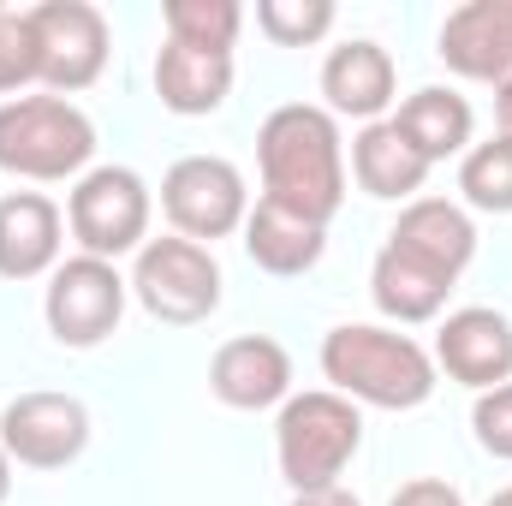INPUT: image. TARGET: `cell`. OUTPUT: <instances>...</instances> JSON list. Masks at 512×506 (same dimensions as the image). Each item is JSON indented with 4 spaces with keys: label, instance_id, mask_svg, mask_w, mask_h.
Returning a JSON list of instances; mask_svg holds the SVG:
<instances>
[{
    "label": "cell",
    "instance_id": "f1b7e54d",
    "mask_svg": "<svg viewBox=\"0 0 512 506\" xmlns=\"http://www.w3.org/2000/svg\"><path fill=\"white\" fill-rule=\"evenodd\" d=\"M495 120H501V137H512V84L495 90Z\"/></svg>",
    "mask_w": 512,
    "mask_h": 506
},
{
    "label": "cell",
    "instance_id": "7c38bea8",
    "mask_svg": "<svg viewBox=\"0 0 512 506\" xmlns=\"http://www.w3.org/2000/svg\"><path fill=\"white\" fill-rule=\"evenodd\" d=\"M441 60L459 78L512 84V0H465L441 24Z\"/></svg>",
    "mask_w": 512,
    "mask_h": 506
},
{
    "label": "cell",
    "instance_id": "ac0fdd59",
    "mask_svg": "<svg viewBox=\"0 0 512 506\" xmlns=\"http://www.w3.org/2000/svg\"><path fill=\"white\" fill-rule=\"evenodd\" d=\"M245 251L268 274H304L328 251V227H316V221H304V215H292V209H280V203L262 197L245 215Z\"/></svg>",
    "mask_w": 512,
    "mask_h": 506
},
{
    "label": "cell",
    "instance_id": "d6986e66",
    "mask_svg": "<svg viewBox=\"0 0 512 506\" xmlns=\"http://www.w3.org/2000/svg\"><path fill=\"white\" fill-rule=\"evenodd\" d=\"M393 131L435 167V161H447V155H459V149L471 143V102H465L459 90L429 84V90H417V96L399 102Z\"/></svg>",
    "mask_w": 512,
    "mask_h": 506
},
{
    "label": "cell",
    "instance_id": "8992f818",
    "mask_svg": "<svg viewBox=\"0 0 512 506\" xmlns=\"http://www.w3.org/2000/svg\"><path fill=\"white\" fill-rule=\"evenodd\" d=\"M161 209L179 227V239L203 245V239H227V233L245 227L251 191H245V173L233 161H221V155H185L161 179Z\"/></svg>",
    "mask_w": 512,
    "mask_h": 506
},
{
    "label": "cell",
    "instance_id": "5b68a950",
    "mask_svg": "<svg viewBox=\"0 0 512 506\" xmlns=\"http://www.w3.org/2000/svg\"><path fill=\"white\" fill-rule=\"evenodd\" d=\"M131 292L137 304L155 316V322H173V328H191V322H209L221 310V268L209 245H191V239H149L137 251V274H131Z\"/></svg>",
    "mask_w": 512,
    "mask_h": 506
},
{
    "label": "cell",
    "instance_id": "44dd1931",
    "mask_svg": "<svg viewBox=\"0 0 512 506\" xmlns=\"http://www.w3.org/2000/svg\"><path fill=\"white\" fill-rule=\"evenodd\" d=\"M352 173H358V185H364L370 197L399 203V197H417V191H423L429 161L393 131V120H376V126L358 131V143H352Z\"/></svg>",
    "mask_w": 512,
    "mask_h": 506
},
{
    "label": "cell",
    "instance_id": "30bf717a",
    "mask_svg": "<svg viewBox=\"0 0 512 506\" xmlns=\"http://www.w3.org/2000/svg\"><path fill=\"white\" fill-rule=\"evenodd\" d=\"M0 447L30 471H66L90 447V411L72 393H18L0 411Z\"/></svg>",
    "mask_w": 512,
    "mask_h": 506
},
{
    "label": "cell",
    "instance_id": "83f0119b",
    "mask_svg": "<svg viewBox=\"0 0 512 506\" xmlns=\"http://www.w3.org/2000/svg\"><path fill=\"white\" fill-rule=\"evenodd\" d=\"M292 506H364V501L334 483V489H304V495H292Z\"/></svg>",
    "mask_w": 512,
    "mask_h": 506
},
{
    "label": "cell",
    "instance_id": "9c48e42d",
    "mask_svg": "<svg viewBox=\"0 0 512 506\" xmlns=\"http://www.w3.org/2000/svg\"><path fill=\"white\" fill-rule=\"evenodd\" d=\"M42 316H48V334L60 346H102L120 328V316H126V280H120V268L102 262V256L60 262L54 280H48Z\"/></svg>",
    "mask_w": 512,
    "mask_h": 506
},
{
    "label": "cell",
    "instance_id": "9a60e30c",
    "mask_svg": "<svg viewBox=\"0 0 512 506\" xmlns=\"http://www.w3.org/2000/svg\"><path fill=\"white\" fill-rule=\"evenodd\" d=\"M322 96H328L334 114H352V120L376 126L387 114V102H393V60H387V48L370 42V36L340 42L328 54V66H322Z\"/></svg>",
    "mask_w": 512,
    "mask_h": 506
},
{
    "label": "cell",
    "instance_id": "7a4b0ae2",
    "mask_svg": "<svg viewBox=\"0 0 512 506\" xmlns=\"http://www.w3.org/2000/svg\"><path fill=\"white\" fill-rule=\"evenodd\" d=\"M322 376L340 399H364L376 411H411L435 393V358L393 328L346 322L322 340Z\"/></svg>",
    "mask_w": 512,
    "mask_h": 506
},
{
    "label": "cell",
    "instance_id": "cb8c5ba5",
    "mask_svg": "<svg viewBox=\"0 0 512 506\" xmlns=\"http://www.w3.org/2000/svg\"><path fill=\"white\" fill-rule=\"evenodd\" d=\"M256 24L280 42V48H310L334 30V6L328 0H262Z\"/></svg>",
    "mask_w": 512,
    "mask_h": 506
},
{
    "label": "cell",
    "instance_id": "3957f363",
    "mask_svg": "<svg viewBox=\"0 0 512 506\" xmlns=\"http://www.w3.org/2000/svg\"><path fill=\"white\" fill-rule=\"evenodd\" d=\"M364 447V417L352 399L340 393H298L280 405L274 423V453H280V477L292 483V495L304 489H334L340 471L358 459Z\"/></svg>",
    "mask_w": 512,
    "mask_h": 506
},
{
    "label": "cell",
    "instance_id": "8fae6325",
    "mask_svg": "<svg viewBox=\"0 0 512 506\" xmlns=\"http://www.w3.org/2000/svg\"><path fill=\"white\" fill-rule=\"evenodd\" d=\"M435 364L453 381L489 393V387H507L512 381V322L501 310H453L435 334Z\"/></svg>",
    "mask_w": 512,
    "mask_h": 506
},
{
    "label": "cell",
    "instance_id": "ba28073f",
    "mask_svg": "<svg viewBox=\"0 0 512 506\" xmlns=\"http://www.w3.org/2000/svg\"><path fill=\"white\" fill-rule=\"evenodd\" d=\"M30 30H36V66L42 84L54 96L90 90L108 66V18L90 0H42L30 6Z\"/></svg>",
    "mask_w": 512,
    "mask_h": 506
},
{
    "label": "cell",
    "instance_id": "ffe728a7",
    "mask_svg": "<svg viewBox=\"0 0 512 506\" xmlns=\"http://www.w3.org/2000/svg\"><path fill=\"white\" fill-rule=\"evenodd\" d=\"M447 292H453V280H441L435 268H423V262H411L405 251H393L382 245L376 256V268H370V298H376V310L393 316V322H435L441 316V304H447Z\"/></svg>",
    "mask_w": 512,
    "mask_h": 506
},
{
    "label": "cell",
    "instance_id": "f546056e",
    "mask_svg": "<svg viewBox=\"0 0 512 506\" xmlns=\"http://www.w3.org/2000/svg\"><path fill=\"white\" fill-rule=\"evenodd\" d=\"M6 495H12V459H6V447H0V506H6Z\"/></svg>",
    "mask_w": 512,
    "mask_h": 506
},
{
    "label": "cell",
    "instance_id": "277c9868",
    "mask_svg": "<svg viewBox=\"0 0 512 506\" xmlns=\"http://www.w3.org/2000/svg\"><path fill=\"white\" fill-rule=\"evenodd\" d=\"M96 155V126L66 96H18L0 108V167L18 179H72Z\"/></svg>",
    "mask_w": 512,
    "mask_h": 506
},
{
    "label": "cell",
    "instance_id": "7402d4cb",
    "mask_svg": "<svg viewBox=\"0 0 512 506\" xmlns=\"http://www.w3.org/2000/svg\"><path fill=\"white\" fill-rule=\"evenodd\" d=\"M167 42L179 48H203V54H233V36L245 24L239 0H167Z\"/></svg>",
    "mask_w": 512,
    "mask_h": 506
},
{
    "label": "cell",
    "instance_id": "6da1fadb",
    "mask_svg": "<svg viewBox=\"0 0 512 506\" xmlns=\"http://www.w3.org/2000/svg\"><path fill=\"white\" fill-rule=\"evenodd\" d=\"M256 161H262V197L328 227L346 203V155H340V126L328 108L286 102L256 131Z\"/></svg>",
    "mask_w": 512,
    "mask_h": 506
},
{
    "label": "cell",
    "instance_id": "5bb4252c",
    "mask_svg": "<svg viewBox=\"0 0 512 506\" xmlns=\"http://www.w3.org/2000/svg\"><path fill=\"white\" fill-rule=\"evenodd\" d=\"M387 245L405 251L411 262H423V268H435L441 280H459L465 262L477 256V227H471V215H465L459 203H447V197H417V203H405V215H399V227L387 233Z\"/></svg>",
    "mask_w": 512,
    "mask_h": 506
},
{
    "label": "cell",
    "instance_id": "4fadbf2b",
    "mask_svg": "<svg viewBox=\"0 0 512 506\" xmlns=\"http://www.w3.org/2000/svg\"><path fill=\"white\" fill-rule=\"evenodd\" d=\"M209 387H215V399L233 405V411H268V405H280V399L292 393V358H286V346L268 340V334H239V340H227V346L215 352Z\"/></svg>",
    "mask_w": 512,
    "mask_h": 506
},
{
    "label": "cell",
    "instance_id": "2e32d148",
    "mask_svg": "<svg viewBox=\"0 0 512 506\" xmlns=\"http://www.w3.org/2000/svg\"><path fill=\"white\" fill-rule=\"evenodd\" d=\"M60 262V209L42 191L0 197V280H36Z\"/></svg>",
    "mask_w": 512,
    "mask_h": 506
},
{
    "label": "cell",
    "instance_id": "4316f807",
    "mask_svg": "<svg viewBox=\"0 0 512 506\" xmlns=\"http://www.w3.org/2000/svg\"><path fill=\"white\" fill-rule=\"evenodd\" d=\"M387 506H465V501H459L453 483H441V477H417V483H405Z\"/></svg>",
    "mask_w": 512,
    "mask_h": 506
},
{
    "label": "cell",
    "instance_id": "e0dca14e",
    "mask_svg": "<svg viewBox=\"0 0 512 506\" xmlns=\"http://www.w3.org/2000/svg\"><path fill=\"white\" fill-rule=\"evenodd\" d=\"M233 90V54H203V48H179L167 42L161 60H155V96L161 108L197 120V114H215Z\"/></svg>",
    "mask_w": 512,
    "mask_h": 506
},
{
    "label": "cell",
    "instance_id": "d4e9b609",
    "mask_svg": "<svg viewBox=\"0 0 512 506\" xmlns=\"http://www.w3.org/2000/svg\"><path fill=\"white\" fill-rule=\"evenodd\" d=\"M36 78H42V66H36L30 12L0 6V96H6V90H24V84H36Z\"/></svg>",
    "mask_w": 512,
    "mask_h": 506
},
{
    "label": "cell",
    "instance_id": "603a6c76",
    "mask_svg": "<svg viewBox=\"0 0 512 506\" xmlns=\"http://www.w3.org/2000/svg\"><path fill=\"white\" fill-rule=\"evenodd\" d=\"M459 191L471 209H489V215H512V137H489L465 155L459 167Z\"/></svg>",
    "mask_w": 512,
    "mask_h": 506
},
{
    "label": "cell",
    "instance_id": "484cf974",
    "mask_svg": "<svg viewBox=\"0 0 512 506\" xmlns=\"http://www.w3.org/2000/svg\"><path fill=\"white\" fill-rule=\"evenodd\" d=\"M471 429H477L483 453H495V459H512V381H507V387H489V393H477Z\"/></svg>",
    "mask_w": 512,
    "mask_h": 506
},
{
    "label": "cell",
    "instance_id": "4dcf8cb0",
    "mask_svg": "<svg viewBox=\"0 0 512 506\" xmlns=\"http://www.w3.org/2000/svg\"><path fill=\"white\" fill-rule=\"evenodd\" d=\"M489 506H512V489H501V495H495V501H489Z\"/></svg>",
    "mask_w": 512,
    "mask_h": 506
},
{
    "label": "cell",
    "instance_id": "52a82bcc",
    "mask_svg": "<svg viewBox=\"0 0 512 506\" xmlns=\"http://www.w3.org/2000/svg\"><path fill=\"white\" fill-rule=\"evenodd\" d=\"M66 221H72V239L84 245V256H114L143 251V233H149V185L131 173V167H90L66 203Z\"/></svg>",
    "mask_w": 512,
    "mask_h": 506
}]
</instances>
